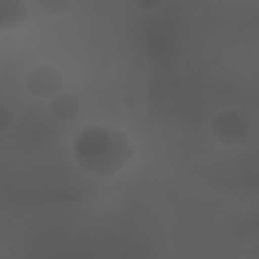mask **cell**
Returning a JSON list of instances; mask_svg holds the SVG:
<instances>
[{
	"instance_id": "obj_1",
	"label": "cell",
	"mask_w": 259,
	"mask_h": 259,
	"mask_svg": "<svg viewBox=\"0 0 259 259\" xmlns=\"http://www.w3.org/2000/svg\"><path fill=\"white\" fill-rule=\"evenodd\" d=\"M26 90L38 98H53L64 88L62 73L48 65H41L31 69L24 79Z\"/></svg>"
},
{
	"instance_id": "obj_2",
	"label": "cell",
	"mask_w": 259,
	"mask_h": 259,
	"mask_svg": "<svg viewBox=\"0 0 259 259\" xmlns=\"http://www.w3.org/2000/svg\"><path fill=\"white\" fill-rule=\"evenodd\" d=\"M212 127L218 139L226 144L241 140L247 131L243 118L236 112H225L218 115Z\"/></svg>"
},
{
	"instance_id": "obj_3",
	"label": "cell",
	"mask_w": 259,
	"mask_h": 259,
	"mask_svg": "<svg viewBox=\"0 0 259 259\" xmlns=\"http://www.w3.org/2000/svg\"><path fill=\"white\" fill-rule=\"evenodd\" d=\"M80 100L70 93H59L51 98L48 106L50 115L59 121H71L81 112Z\"/></svg>"
},
{
	"instance_id": "obj_4",
	"label": "cell",
	"mask_w": 259,
	"mask_h": 259,
	"mask_svg": "<svg viewBox=\"0 0 259 259\" xmlns=\"http://www.w3.org/2000/svg\"><path fill=\"white\" fill-rule=\"evenodd\" d=\"M28 18L26 5L19 0L0 1V29L11 30L24 24Z\"/></svg>"
},
{
	"instance_id": "obj_5",
	"label": "cell",
	"mask_w": 259,
	"mask_h": 259,
	"mask_svg": "<svg viewBox=\"0 0 259 259\" xmlns=\"http://www.w3.org/2000/svg\"><path fill=\"white\" fill-rule=\"evenodd\" d=\"M38 10L46 15L59 16L65 13L70 5L71 1L67 0H37L35 2Z\"/></svg>"
},
{
	"instance_id": "obj_6",
	"label": "cell",
	"mask_w": 259,
	"mask_h": 259,
	"mask_svg": "<svg viewBox=\"0 0 259 259\" xmlns=\"http://www.w3.org/2000/svg\"><path fill=\"white\" fill-rule=\"evenodd\" d=\"M15 115L12 110L5 104H0V133L4 134L14 123Z\"/></svg>"
},
{
	"instance_id": "obj_7",
	"label": "cell",
	"mask_w": 259,
	"mask_h": 259,
	"mask_svg": "<svg viewBox=\"0 0 259 259\" xmlns=\"http://www.w3.org/2000/svg\"><path fill=\"white\" fill-rule=\"evenodd\" d=\"M136 8L144 11H149L153 9H157L160 5L163 4L162 0H138L132 2Z\"/></svg>"
},
{
	"instance_id": "obj_8",
	"label": "cell",
	"mask_w": 259,
	"mask_h": 259,
	"mask_svg": "<svg viewBox=\"0 0 259 259\" xmlns=\"http://www.w3.org/2000/svg\"><path fill=\"white\" fill-rule=\"evenodd\" d=\"M122 103L125 105V106H128V107H133V106H136L137 103H138V98L135 94L133 93H126L125 95H123L122 97Z\"/></svg>"
}]
</instances>
